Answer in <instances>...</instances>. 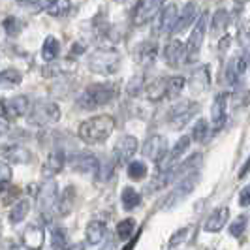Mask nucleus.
<instances>
[{"mask_svg": "<svg viewBox=\"0 0 250 250\" xmlns=\"http://www.w3.org/2000/svg\"><path fill=\"white\" fill-rule=\"evenodd\" d=\"M23 245L28 249H42L43 237H45V229L40 224H28L23 229Z\"/></svg>", "mask_w": 250, "mask_h": 250, "instance_id": "23", "label": "nucleus"}, {"mask_svg": "<svg viewBox=\"0 0 250 250\" xmlns=\"http://www.w3.org/2000/svg\"><path fill=\"white\" fill-rule=\"evenodd\" d=\"M237 38L241 47L245 51L250 49V23H241L237 28Z\"/></svg>", "mask_w": 250, "mask_h": 250, "instance_id": "45", "label": "nucleus"}, {"mask_svg": "<svg viewBox=\"0 0 250 250\" xmlns=\"http://www.w3.org/2000/svg\"><path fill=\"white\" fill-rule=\"evenodd\" d=\"M43 10L53 17H64L72 12V2L70 0H47Z\"/></svg>", "mask_w": 250, "mask_h": 250, "instance_id": "31", "label": "nucleus"}, {"mask_svg": "<svg viewBox=\"0 0 250 250\" xmlns=\"http://www.w3.org/2000/svg\"><path fill=\"white\" fill-rule=\"evenodd\" d=\"M179 19V10L175 4H167L160 10V17H158V32L160 34H173V28Z\"/></svg>", "mask_w": 250, "mask_h": 250, "instance_id": "18", "label": "nucleus"}, {"mask_svg": "<svg viewBox=\"0 0 250 250\" xmlns=\"http://www.w3.org/2000/svg\"><path fill=\"white\" fill-rule=\"evenodd\" d=\"M188 85H190V90L194 92V94H201V92H205L209 85H211V68L209 66H200L194 74L190 75V79H188Z\"/></svg>", "mask_w": 250, "mask_h": 250, "instance_id": "19", "label": "nucleus"}, {"mask_svg": "<svg viewBox=\"0 0 250 250\" xmlns=\"http://www.w3.org/2000/svg\"><path fill=\"white\" fill-rule=\"evenodd\" d=\"M173 181L171 177V169H158V173L150 179V183L147 185V192H160Z\"/></svg>", "mask_w": 250, "mask_h": 250, "instance_id": "29", "label": "nucleus"}, {"mask_svg": "<svg viewBox=\"0 0 250 250\" xmlns=\"http://www.w3.org/2000/svg\"><path fill=\"white\" fill-rule=\"evenodd\" d=\"M185 85H187V79L181 77V75L167 77V98H169V100H175L177 96L183 92Z\"/></svg>", "mask_w": 250, "mask_h": 250, "instance_id": "36", "label": "nucleus"}, {"mask_svg": "<svg viewBox=\"0 0 250 250\" xmlns=\"http://www.w3.org/2000/svg\"><path fill=\"white\" fill-rule=\"evenodd\" d=\"M28 105H30V102L23 94L13 96L10 100H2V119L4 121H17V119L26 115Z\"/></svg>", "mask_w": 250, "mask_h": 250, "instance_id": "10", "label": "nucleus"}, {"mask_svg": "<svg viewBox=\"0 0 250 250\" xmlns=\"http://www.w3.org/2000/svg\"><path fill=\"white\" fill-rule=\"evenodd\" d=\"M229 220V209L228 207H218L214 209L213 213L205 218V224H203V229L209 231V233H216L220 231Z\"/></svg>", "mask_w": 250, "mask_h": 250, "instance_id": "21", "label": "nucleus"}, {"mask_svg": "<svg viewBox=\"0 0 250 250\" xmlns=\"http://www.w3.org/2000/svg\"><path fill=\"white\" fill-rule=\"evenodd\" d=\"M196 17H198V4H196V2H187L185 8L179 13V19H177V25H175V28H173V32H183V30H187L188 26L194 25Z\"/></svg>", "mask_w": 250, "mask_h": 250, "instance_id": "24", "label": "nucleus"}, {"mask_svg": "<svg viewBox=\"0 0 250 250\" xmlns=\"http://www.w3.org/2000/svg\"><path fill=\"white\" fill-rule=\"evenodd\" d=\"M75 203V188L74 187H66L62 190V194L59 196V201H57V214L59 216H68L72 213Z\"/></svg>", "mask_w": 250, "mask_h": 250, "instance_id": "26", "label": "nucleus"}, {"mask_svg": "<svg viewBox=\"0 0 250 250\" xmlns=\"http://www.w3.org/2000/svg\"><path fill=\"white\" fill-rule=\"evenodd\" d=\"M228 21H229L228 10H226V8H218V10L213 13V19H211V30H213V34H220L222 30H226Z\"/></svg>", "mask_w": 250, "mask_h": 250, "instance_id": "33", "label": "nucleus"}, {"mask_svg": "<svg viewBox=\"0 0 250 250\" xmlns=\"http://www.w3.org/2000/svg\"><path fill=\"white\" fill-rule=\"evenodd\" d=\"M188 231H190L188 228H181L179 231H175V233L169 237V243H167V247H169V249H175V247H179V245H181V243L187 239Z\"/></svg>", "mask_w": 250, "mask_h": 250, "instance_id": "48", "label": "nucleus"}, {"mask_svg": "<svg viewBox=\"0 0 250 250\" xmlns=\"http://www.w3.org/2000/svg\"><path fill=\"white\" fill-rule=\"evenodd\" d=\"M145 96L150 102H160L167 98V77H154L145 85Z\"/></svg>", "mask_w": 250, "mask_h": 250, "instance_id": "22", "label": "nucleus"}, {"mask_svg": "<svg viewBox=\"0 0 250 250\" xmlns=\"http://www.w3.org/2000/svg\"><path fill=\"white\" fill-rule=\"evenodd\" d=\"M247 222H249V218H247L245 214L237 216V218L233 220V224H229V233H231L233 237H243V235H245V229H247Z\"/></svg>", "mask_w": 250, "mask_h": 250, "instance_id": "44", "label": "nucleus"}, {"mask_svg": "<svg viewBox=\"0 0 250 250\" xmlns=\"http://www.w3.org/2000/svg\"><path fill=\"white\" fill-rule=\"evenodd\" d=\"M128 177L134 181H143L147 177V166L141 160H132L128 164Z\"/></svg>", "mask_w": 250, "mask_h": 250, "instance_id": "40", "label": "nucleus"}, {"mask_svg": "<svg viewBox=\"0 0 250 250\" xmlns=\"http://www.w3.org/2000/svg\"><path fill=\"white\" fill-rule=\"evenodd\" d=\"M162 6L164 0H136V6L132 10V23L136 26H143L162 10Z\"/></svg>", "mask_w": 250, "mask_h": 250, "instance_id": "8", "label": "nucleus"}, {"mask_svg": "<svg viewBox=\"0 0 250 250\" xmlns=\"http://www.w3.org/2000/svg\"><path fill=\"white\" fill-rule=\"evenodd\" d=\"M207 134H209V123L205 119H198L194 128H192V136L190 138L194 139V141H203Z\"/></svg>", "mask_w": 250, "mask_h": 250, "instance_id": "43", "label": "nucleus"}, {"mask_svg": "<svg viewBox=\"0 0 250 250\" xmlns=\"http://www.w3.org/2000/svg\"><path fill=\"white\" fill-rule=\"evenodd\" d=\"M68 166H70V169H74L77 173H92V171L98 169L100 162L96 160L94 154L79 152V154H74V156L68 160Z\"/></svg>", "mask_w": 250, "mask_h": 250, "instance_id": "17", "label": "nucleus"}, {"mask_svg": "<svg viewBox=\"0 0 250 250\" xmlns=\"http://www.w3.org/2000/svg\"><path fill=\"white\" fill-rule=\"evenodd\" d=\"M51 247L53 249H64L68 247V233L64 228H53L51 229Z\"/></svg>", "mask_w": 250, "mask_h": 250, "instance_id": "41", "label": "nucleus"}, {"mask_svg": "<svg viewBox=\"0 0 250 250\" xmlns=\"http://www.w3.org/2000/svg\"><path fill=\"white\" fill-rule=\"evenodd\" d=\"M107 233V226L105 222H100V220H92L87 224V229H85V237H87L88 245H100L104 237Z\"/></svg>", "mask_w": 250, "mask_h": 250, "instance_id": "27", "label": "nucleus"}, {"mask_svg": "<svg viewBox=\"0 0 250 250\" xmlns=\"http://www.w3.org/2000/svg\"><path fill=\"white\" fill-rule=\"evenodd\" d=\"M158 51H160V47L156 42H141L134 51V61L139 66L147 68L158 59Z\"/></svg>", "mask_w": 250, "mask_h": 250, "instance_id": "16", "label": "nucleus"}, {"mask_svg": "<svg viewBox=\"0 0 250 250\" xmlns=\"http://www.w3.org/2000/svg\"><path fill=\"white\" fill-rule=\"evenodd\" d=\"M121 203H123L125 211H134L141 205V194L132 187H126L121 194Z\"/></svg>", "mask_w": 250, "mask_h": 250, "instance_id": "30", "label": "nucleus"}, {"mask_svg": "<svg viewBox=\"0 0 250 250\" xmlns=\"http://www.w3.org/2000/svg\"><path fill=\"white\" fill-rule=\"evenodd\" d=\"M190 141L192 138H188V136H181L179 141L175 143V147L167 152V156H166V162L158 164V169H171L173 166H177V162L181 160V156L185 154L190 147Z\"/></svg>", "mask_w": 250, "mask_h": 250, "instance_id": "20", "label": "nucleus"}, {"mask_svg": "<svg viewBox=\"0 0 250 250\" xmlns=\"http://www.w3.org/2000/svg\"><path fill=\"white\" fill-rule=\"evenodd\" d=\"M2 156H4V160L12 164H26L30 160V152L21 145H4Z\"/></svg>", "mask_w": 250, "mask_h": 250, "instance_id": "25", "label": "nucleus"}, {"mask_svg": "<svg viewBox=\"0 0 250 250\" xmlns=\"http://www.w3.org/2000/svg\"><path fill=\"white\" fill-rule=\"evenodd\" d=\"M239 77L241 74L237 72V66H235V59L231 61V62L228 64V68H226V81L229 83V85H235L239 81Z\"/></svg>", "mask_w": 250, "mask_h": 250, "instance_id": "47", "label": "nucleus"}, {"mask_svg": "<svg viewBox=\"0 0 250 250\" xmlns=\"http://www.w3.org/2000/svg\"><path fill=\"white\" fill-rule=\"evenodd\" d=\"M239 205L241 207H250V183L239 192Z\"/></svg>", "mask_w": 250, "mask_h": 250, "instance_id": "50", "label": "nucleus"}, {"mask_svg": "<svg viewBox=\"0 0 250 250\" xmlns=\"http://www.w3.org/2000/svg\"><path fill=\"white\" fill-rule=\"evenodd\" d=\"M74 68H75V62H72V61H64V62H61V64H55V61H53V62H49V66L43 70V75L51 77V75L70 74Z\"/></svg>", "mask_w": 250, "mask_h": 250, "instance_id": "37", "label": "nucleus"}, {"mask_svg": "<svg viewBox=\"0 0 250 250\" xmlns=\"http://www.w3.org/2000/svg\"><path fill=\"white\" fill-rule=\"evenodd\" d=\"M136 220L134 218H125V220H121L119 224H117V237L119 241H126V239H130V235L134 233V229H136Z\"/></svg>", "mask_w": 250, "mask_h": 250, "instance_id": "39", "label": "nucleus"}, {"mask_svg": "<svg viewBox=\"0 0 250 250\" xmlns=\"http://www.w3.org/2000/svg\"><path fill=\"white\" fill-rule=\"evenodd\" d=\"M250 171V156L245 160V164L241 166V169H239V179H243V177H247Z\"/></svg>", "mask_w": 250, "mask_h": 250, "instance_id": "52", "label": "nucleus"}, {"mask_svg": "<svg viewBox=\"0 0 250 250\" xmlns=\"http://www.w3.org/2000/svg\"><path fill=\"white\" fill-rule=\"evenodd\" d=\"M87 66L92 74L98 75H113L119 72L121 66V55L113 47H100L94 49L87 59Z\"/></svg>", "mask_w": 250, "mask_h": 250, "instance_id": "3", "label": "nucleus"}, {"mask_svg": "<svg viewBox=\"0 0 250 250\" xmlns=\"http://www.w3.org/2000/svg\"><path fill=\"white\" fill-rule=\"evenodd\" d=\"M117 94H119V85L117 83H111V81L92 83L77 98V105H79V109L94 111V109H98L102 105L111 104L117 98Z\"/></svg>", "mask_w": 250, "mask_h": 250, "instance_id": "1", "label": "nucleus"}, {"mask_svg": "<svg viewBox=\"0 0 250 250\" xmlns=\"http://www.w3.org/2000/svg\"><path fill=\"white\" fill-rule=\"evenodd\" d=\"M247 62H249V68H250V49L247 51Z\"/></svg>", "mask_w": 250, "mask_h": 250, "instance_id": "53", "label": "nucleus"}, {"mask_svg": "<svg viewBox=\"0 0 250 250\" xmlns=\"http://www.w3.org/2000/svg\"><path fill=\"white\" fill-rule=\"evenodd\" d=\"M229 43H231V38L226 34V36L220 40V45H218V51H220V55H226V51L229 49Z\"/></svg>", "mask_w": 250, "mask_h": 250, "instance_id": "51", "label": "nucleus"}, {"mask_svg": "<svg viewBox=\"0 0 250 250\" xmlns=\"http://www.w3.org/2000/svg\"><path fill=\"white\" fill-rule=\"evenodd\" d=\"M237 4H245V2H250V0H235Z\"/></svg>", "mask_w": 250, "mask_h": 250, "instance_id": "54", "label": "nucleus"}, {"mask_svg": "<svg viewBox=\"0 0 250 250\" xmlns=\"http://www.w3.org/2000/svg\"><path fill=\"white\" fill-rule=\"evenodd\" d=\"M200 171H192V173H188L187 177H183V179H179V183L175 185V188L167 194V198L164 201V211H169V209H173L177 205H181L183 201L187 200L188 196L196 190L198 187V183H200Z\"/></svg>", "mask_w": 250, "mask_h": 250, "instance_id": "4", "label": "nucleus"}, {"mask_svg": "<svg viewBox=\"0 0 250 250\" xmlns=\"http://www.w3.org/2000/svg\"><path fill=\"white\" fill-rule=\"evenodd\" d=\"M141 152H143V156L145 158H149V160H152V162L156 164H162L164 158L167 156V141H166V138L164 136H150L147 141H145V145H143V149H141Z\"/></svg>", "mask_w": 250, "mask_h": 250, "instance_id": "11", "label": "nucleus"}, {"mask_svg": "<svg viewBox=\"0 0 250 250\" xmlns=\"http://www.w3.org/2000/svg\"><path fill=\"white\" fill-rule=\"evenodd\" d=\"M57 201H59V188L57 185L49 181L47 185H43V188L40 190L38 194V203H40V211H42V216L45 218V222H49V211L57 207Z\"/></svg>", "mask_w": 250, "mask_h": 250, "instance_id": "12", "label": "nucleus"}, {"mask_svg": "<svg viewBox=\"0 0 250 250\" xmlns=\"http://www.w3.org/2000/svg\"><path fill=\"white\" fill-rule=\"evenodd\" d=\"M228 100H229V94H228V92H220V94L214 96L213 107H211V125H213L214 132H218V130L226 125V117H228Z\"/></svg>", "mask_w": 250, "mask_h": 250, "instance_id": "14", "label": "nucleus"}, {"mask_svg": "<svg viewBox=\"0 0 250 250\" xmlns=\"http://www.w3.org/2000/svg\"><path fill=\"white\" fill-rule=\"evenodd\" d=\"M113 130H115V119L111 115H98L81 123L77 128V136L87 145H98L111 136Z\"/></svg>", "mask_w": 250, "mask_h": 250, "instance_id": "2", "label": "nucleus"}, {"mask_svg": "<svg viewBox=\"0 0 250 250\" xmlns=\"http://www.w3.org/2000/svg\"><path fill=\"white\" fill-rule=\"evenodd\" d=\"M198 111H200V105L196 102L181 100L167 113V125H169L171 130H183Z\"/></svg>", "mask_w": 250, "mask_h": 250, "instance_id": "6", "label": "nucleus"}, {"mask_svg": "<svg viewBox=\"0 0 250 250\" xmlns=\"http://www.w3.org/2000/svg\"><path fill=\"white\" fill-rule=\"evenodd\" d=\"M2 28L6 30V34L8 36H19L21 32H23V28H25V25H23V21L19 19V17H6L4 21H2Z\"/></svg>", "mask_w": 250, "mask_h": 250, "instance_id": "38", "label": "nucleus"}, {"mask_svg": "<svg viewBox=\"0 0 250 250\" xmlns=\"http://www.w3.org/2000/svg\"><path fill=\"white\" fill-rule=\"evenodd\" d=\"M59 51H61V42L55 36H47L43 40V45H42V61L47 64L57 61Z\"/></svg>", "mask_w": 250, "mask_h": 250, "instance_id": "28", "label": "nucleus"}, {"mask_svg": "<svg viewBox=\"0 0 250 250\" xmlns=\"http://www.w3.org/2000/svg\"><path fill=\"white\" fill-rule=\"evenodd\" d=\"M145 85H147V81H145V77L143 75H136V77H132L130 81H128V85H126V92L130 94V96H139L141 94V90H145Z\"/></svg>", "mask_w": 250, "mask_h": 250, "instance_id": "42", "label": "nucleus"}, {"mask_svg": "<svg viewBox=\"0 0 250 250\" xmlns=\"http://www.w3.org/2000/svg\"><path fill=\"white\" fill-rule=\"evenodd\" d=\"M10 183H12V169L8 166V160H4L2 166H0V185H2V190L10 187Z\"/></svg>", "mask_w": 250, "mask_h": 250, "instance_id": "46", "label": "nucleus"}, {"mask_svg": "<svg viewBox=\"0 0 250 250\" xmlns=\"http://www.w3.org/2000/svg\"><path fill=\"white\" fill-rule=\"evenodd\" d=\"M117 160L115 158H107L105 162H102L100 166H98V169H96V179L100 181V183H105V181H109L113 177V173H115V169H117Z\"/></svg>", "mask_w": 250, "mask_h": 250, "instance_id": "35", "label": "nucleus"}, {"mask_svg": "<svg viewBox=\"0 0 250 250\" xmlns=\"http://www.w3.org/2000/svg\"><path fill=\"white\" fill-rule=\"evenodd\" d=\"M164 61L169 68H179L187 61V43L181 40H171L164 47Z\"/></svg>", "mask_w": 250, "mask_h": 250, "instance_id": "13", "label": "nucleus"}, {"mask_svg": "<svg viewBox=\"0 0 250 250\" xmlns=\"http://www.w3.org/2000/svg\"><path fill=\"white\" fill-rule=\"evenodd\" d=\"M0 81H2V87L4 88L17 87V85H21L23 75H21L19 70H15V68H6V70H2V74H0Z\"/></svg>", "mask_w": 250, "mask_h": 250, "instance_id": "34", "label": "nucleus"}, {"mask_svg": "<svg viewBox=\"0 0 250 250\" xmlns=\"http://www.w3.org/2000/svg\"><path fill=\"white\" fill-rule=\"evenodd\" d=\"M61 107H59V104H55V102H38L32 105V109H30V123H34V125H55V123H59L61 121Z\"/></svg>", "mask_w": 250, "mask_h": 250, "instance_id": "7", "label": "nucleus"}, {"mask_svg": "<svg viewBox=\"0 0 250 250\" xmlns=\"http://www.w3.org/2000/svg\"><path fill=\"white\" fill-rule=\"evenodd\" d=\"M66 164L68 162H66L64 150H61V149L53 150V152H49V156L43 160V164H42V175L45 177V179H51V177L59 175Z\"/></svg>", "mask_w": 250, "mask_h": 250, "instance_id": "15", "label": "nucleus"}, {"mask_svg": "<svg viewBox=\"0 0 250 250\" xmlns=\"http://www.w3.org/2000/svg\"><path fill=\"white\" fill-rule=\"evenodd\" d=\"M139 150V141L134 136H123L117 141L115 149H113V158L117 160L119 166H125L134 160V154Z\"/></svg>", "mask_w": 250, "mask_h": 250, "instance_id": "9", "label": "nucleus"}, {"mask_svg": "<svg viewBox=\"0 0 250 250\" xmlns=\"http://www.w3.org/2000/svg\"><path fill=\"white\" fill-rule=\"evenodd\" d=\"M19 6H23L26 10H32V12H38V10H43L45 8V0H17Z\"/></svg>", "mask_w": 250, "mask_h": 250, "instance_id": "49", "label": "nucleus"}, {"mask_svg": "<svg viewBox=\"0 0 250 250\" xmlns=\"http://www.w3.org/2000/svg\"><path fill=\"white\" fill-rule=\"evenodd\" d=\"M30 211V201L28 200H19L10 211V222L12 224H19L26 218V214Z\"/></svg>", "mask_w": 250, "mask_h": 250, "instance_id": "32", "label": "nucleus"}, {"mask_svg": "<svg viewBox=\"0 0 250 250\" xmlns=\"http://www.w3.org/2000/svg\"><path fill=\"white\" fill-rule=\"evenodd\" d=\"M207 26H209V12L200 13L198 21L194 23V30L190 32L187 42V62H196L198 57H200L201 43H203V38L207 32Z\"/></svg>", "mask_w": 250, "mask_h": 250, "instance_id": "5", "label": "nucleus"}]
</instances>
